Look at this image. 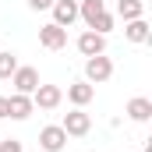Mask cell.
Here are the masks:
<instances>
[{"label":"cell","mask_w":152,"mask_h":152,"mask_svg":"<svg viewBox=\"0 0 152 152\" xmlns=\"http://www.w3.org/2000/svg\"><path fill=\"white\" fill-rule=\"evenodd\" d=\"M110 78H113V60H110L106 53H96V57L85 60V81H88V85H103V81H110Z\"/></svg>","instance_id":"1"},{"label":"cell","mask_w":152,"mask_h":152,"mask_svg":"<svg viewBox=\"0 0 152 152\" xmlns=\"http://www.w3.org/2000/svg\"><path fill=\"white\" fill-rule=\"evenodd\" d=\"M60 127H64V134H67V138H85V134L92 131V117L85 113V106H75L71 113L60 120Z\"/></svg>","instance_id":"2"},{"label":"cell","mask_w":152,"mask_h":152,"mask_svg":"<svg viewBox=\"0 0 152 152\" xmlns=\"http://www.w3.org/2000/svg\"><path fill=\"white\" fill-rule=\"evenodd\" d=\"M64 103V88L60 85H42L39 81V88L32 92V106H39V110H57Z\"/></svg>","instance_id":"3"},{"label":"cell","mask_w":152,"mask_h":152,"mask_svg":"<svg viewBox=\"0 0 152 152\" xmlns=\"http://www.w3.org/2000/svg\"><path fill=\"white\" fill-rule=\"evenodd\" d=\"M11 85H14V92L32 96V92L39 88V71H36V67H21V64H18V71L11 75Z\"/></svg>","instance_id":"4"},{"label":"cell","mask_w":152,"mask_h":152,"mask_svg":"<svg viewBox=\"0 0 152 152\" xmlns=\"http://www.w3.org/2000/svg\"><path fill=\"white\" fill-rule=\"evenodd\" d=\"M53 25H60V28H71L78 21V0H53Z\"/></svg>","instance_id":"5"},{"label":"cell","mask_w":152,"mask_h":152,"mask_svg":"<svg viewBox=\"0 0 152 152\" xmlns=\"http://www.w3.org/2000/svg\"><path fill=\"white\" fill-rule=\"evenodd\" d=\"M78 53H81V57H96V53H106V36H99V32L85 28V32L78 36Z\"/></svg>","instance_id":"6"},{"label":"cell","mask_w":152,"mask_h":152,"mask_svg":"<svg viewBox=\"0 0 152 152\" xmlns=\"http://www.w3.org/2000/svg\"><path fill=\"white\" fill-rule=\"evenodd\" d=\"M39 145L46 152H60L64 145H67V134H64V127L60 124H50V127H42L39 131Z\"/></svg>","instance_id":"7"},{"label":"cell","mask_w":152,"mask_h":152,"mask_svg":"<svg viewBox=\"0 0 152 152\" xmlns=\"http://www.w3.org/2000/svg\"><path fill=\"white\" fill-rule=\"evenodd\" d=\"M32 96H21V92H14V96H7V117L11 120H28L32 117Z\"/></svg>","instance_id":"8"},{"label":"cell","mask_w":152,"mask_h":152,"mask_svg":"<svg viewBox=\"0 0 152 152\" xmlns=\"http://www.w3.org/2000/svg\"><path fill=\"white\" fill-rule=\"evenodd\" d=\"M39 42L46 46V50H64L67 46V28H60V25H42L39 28Z\"/></svg>","instance_id":"9"},{"label":"cell","mask_w":152,"mask_h":152,"mask_svg":"<svg viewBox=\"0 0 152 152\" xmlns=\"http://www.w3.org/2000/svg\"><path fill=\"white\" fill-rule=\"evenodd\" d=\"M124 113L131 117L134 124H145V120H152V99H145V96H134V99H127Z\"/></svg>","instance_id":"10"},{"label":"cell","mask_w":152,"mask_h":152,"mask_svg":"<svg viewBox=\"0 0 152 152\" xmlns=\"http://www.w3.org/2000/svg\"><path fill=\"white\" fill-rule=\"evenodd\" d=\"M124 39H127V42H134V46H138V42H149V39H152V28H149V21H145V18L124 21Z\"/></svg>","instance_id":"11"},{"label":"cell","mask_w":152,"mask_h":152,"mask_svg":"<svg viewBox=\"0 0 152 152\" xmlns=\"http://www.w3.org/2000/svg\"><path fill=\"white\" fill-rule=\"evenodd\" d=\"M67 99H71L75 106H88V103L96 99V85H88V81H75V85H67Z\"/></svg>","instance_id":"12"},{"label":"cell","mask_w":152,"mask_h":152,"mask_svg":"<svg viewBox=\"0 0 152 152\" xmlns=\"http://www.w3.org/2000/svg\"><path fill=\"white\" fill-rule=\"evenodd\" d=\"M103 11H106V0H81V4H78V18H81L85 25H92Z\"/></svg>","instance_id":"13"},{"label":"cell","mask_w":152,"mask_h":152,"mask_svg":"<svg viewBox=\"0 0 152 152\" xmlns=\"http://www.w3.org/2000/svg\"><path fill=\"white\" fill-rule=\"evenodd\" d=\"M117 14H120L124 21L145 18V4H142V0H117Z\"/></svg>","instance_id":"14"},{"label":"cell","mask_w":152,"mask_h":152,"mask_svg":"<svg viewBox=\"0 0 152 152\" xmlns=\"http://www.w3.org/2000/svg\"><path fill=\"white\" fill-rule=\"evenodd\" d=\"M14 71H18V57L11 50H0V78H11Z\"/></svg>","instance_id":"15"},{"label":"cell","mask_w":152,"mask_h":152,"mask_svg":"<svg viewBox=\"0 0 152 152\" xmlns=\"http://www.w3.org/2000/svg\"><path fill=\"white\" fill-rule=\"evenodd\" d=\"M88 28H92V32H99V36L113 32V14H110V11H103V14H99V18H96V21H92Z\"/></svg>","instance_id":"16"},{"label":"cell","mask_w":152,"mask_h":152,"mask_svg":"<svg viewBox=\"0 0 152 152\" xmlns=\"http://www.w3.org/2000/svg\"><path fill=\"white\" fill-rule=\"evenodd\" d=\"M0 152H25V145H21L18 138H4V142H0Z\"/></svg>","instance_id":"17"},{"label":"cell","mask_w":152,"mask_h":152,"mask_svg":"<svg viewBox=\"0 0 152 152\" xmlns=\"http://www.w3.org/2000/svg\"><path fill=\"white\" fill-rule=\"evenodd\" d=\"M28 7H32V11H50L53 0H28Z\"/></svg>","instance_id":"18"},{"label":"cell","mask_w":152,"mask_h":152,"mask_svg":"<svg viewBox=\"0 0 152 152\" xmlns=\"http://www.w3.org/2000/svg\"><path fill=\"white\" fill-rule=\"evenodd\" d=\"M7 117V96H0V120Z\"/></svg>","instance_id":"19"},{"label":"cell","mask_w":152,"mask_h":152,"mask_svg":"<svg viewBox=\"0 0 152 152\" xmlns=\"http://www.w3.org/2000/svg\"><path fill=\"white\" fill-rule=\"evenodd\" d=\"M145 152H152V142H149V145H145Z\"/></svg>","instance_id":"20"}]
</instances>
